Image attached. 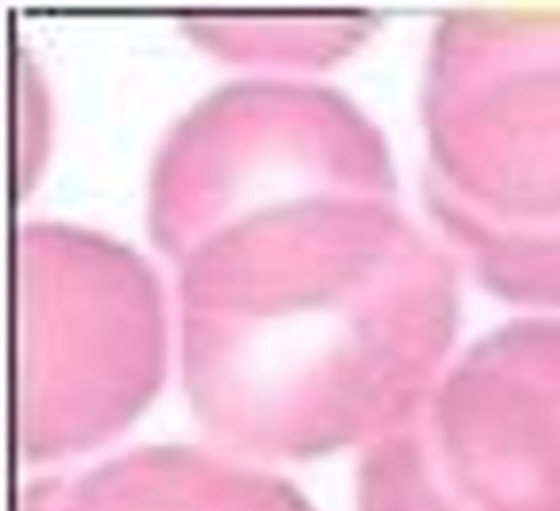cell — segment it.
Returning <instances> with one entry per match:
<instances>
[{"instance_id": "1", "label": "cell", "mask_w": 560, "mask_h": 511, "mask_svg": "<svg viewBox=\"0 0 560 511\" xmlns=\"http://www.w3.org/2000/svg\"><path fill=\"white\" fill-rule=\"evenodd\" d=\"M58 511H295L266 492L213 485L115 487L77 498Z\"/></svg>"}]
</instances>
